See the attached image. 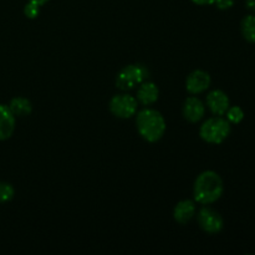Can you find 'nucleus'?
Masks as SVG:
<instances>
[{
  "label": "nucleus",
  "instance_id": "20e7f679",
  "mask_svg": "<svg viewBox=\"0 0 255 255\" xmlns=\"http://www.w3.org/2000/svg\"><path fill=\"white\" fill-rule=\"evenodd\" d=\"M148 70L142 64H131L125 66L116 76V86L122 91H128L139 86L148 77Z\"/></svg>",
  "mask_w": 255,
  "mask_h": 255
},
{
  "label": "nucleus",
  "instance_id": "f8f14e48",
  "mask_svg": "<svg viewBox=\"0 0 255 255\" xmlns=\"http://www.w3.org/2000/svg\"><path fill=\"white\" fill-rule=\"evenodd\" d=\"M159 90L154 82L144 81L139 85L137 90V101L144 106L153 105L158 100Z\"/></svg>",
  "mask_w": 255,
  "mask_h": 255
},
{
  "label": "nucleus",
  "instance_id": "39448f33",
  "mask_svg": "<svg viewBox=\"0 0 255 255\" xmlns=\"http://www.w3.org/2000/svg\"><path fill=\"white\" fill-rule=\"evenodd\" d=\"M138 101L128 94L115 95L110 101V111L119 119H131L137 114Z\"/></svg>",
  "mask_w": 255,
  "mask_h": 255
},
{
  "label": "nucleus",
  "instance_id": "dca6fc26",
  "mask_svg": "<svg viewBox=\"0 0 255 255\" xmlns=\"http://www.w3.org/2000/svg\"><path fill=\"white\" fill-rule=\"evenodd\" d=\"M14 187L7 182H0V203H6L14 198Z\"/></svg>",
  "mask_w": 255,
  "mask_h": 255
},
{
  "label": "nucleus",
  "instance_id": "7ed1b4c3",
  "mask_svg": "<svg viewBox=\"0 0 255 255\" xmlns=\"http://www.w3.org/2000/svg\"><path fill=\"white\" fill-rule=\"evenodd\" d=\"M232 132L231 122L223 116H214L203 122L199 128V136L204 142L211 144H221Z\"/></svg>",
  "mask_w": 255,
  "mask_h": 255
},
{
  "label": "nucleus",
  "instance_id": "412c9836",
  "mask_svg": "<svg viewBox=\"0 0 255 255\" xmlns=\"http://www.w3.org/2000/svg\"><path fill=\"white\" fill-rule=\"evenodd\" d=\"M29 1L35 2V4H37V5H40V6H42V5L46 4V2L49 1V0H29Z\"/></svg>",
  "mask_w": 255,
  "mask_h": 255
},
{
  "label": "nucleus",
  "instance_id": "f3484780",
  "mask_svg": "<svg viewBox=\"0 0 255 255\" xmlns=\"http://www.w3.org/2000/svg\"><path fill=\"white\" fill-rule=\"evenodd\" d=\"M24 14L27 19H35L40 14V5L29 1L24 6Z\"/></svg>",
  "mask_w": 255,
  "mask_h": 255
},
{
  "label": "nucleus",
  "instance_id": "4468645a",
  "mask_svg": "<svg viewBox=\"0 0 255 255\" xmlns=\"http://www.w3.org/2000/svg\"><path fill=\"white\" fill-rule=\"evenodd\" d=\"M241 31L244 40L249 44H255V15L249 14L242 19Z\"/></svg>",
  "mask_w": 255,
  "mask_h": 255
},
{
  "label": "nucleus",
  "instance_id": "6e6552de",
  "mask_svg": "<svg viewBox=\"0 0 255 255\" xmlns=\"http://www.w3.org/2000/svg\"><path fill=\"white\" fill-rule=\"evenodd\" d=\"M207 106L214 116H224L231 106L228 95L222 90H213L207 95Z\"/></svg>",
  "mask_w": 255,
  "mask_h": 255
},
{
  "label": "nucleus",
  "instance_id": "1a4fd4ad",
  "mask_svg": "<svg viewBox=\"0 0 255 255\" xmlns=\"http://www.w3.org/2000/svg\"><path fill=\"white\" fill-rule=\"evenodd\" d=\"M206 115V106L203 102L196 96H191L183 104V116L187 121L197 124Z\"/></svg>",
  "mask_w": 255,
  "mask_h": 255
},
{
  "label": "nucleus",
  "instance_id": "0eeeda50",
  "mask_svg": "<svg viewBox=\"0 0 255 255\" xmlns=\"http://www.w3.org/2000/svg\"><path fill=\"white\" fill-rule=\"evenodd\" d=\"M211 75L203 70H194L188 75L186 81V89L189 94L199 95L207 91L211 86Z\"/></svg>",
  "mask_w": 255,
  "mask_h": 255
},
{
  "label": "nucleus",
  "instance_id": "a211bd4d",
  "mask_svg": "<svg viewBox=\"0 0 255 255\" xmlns=\"http://www.w3.org/2000/svg\"><path fill=\"white\" fill-rule=\"evenodd\" d=\"M213 5L219 10H228L234 5V0H216Z\"/></svg>",
  "mask_w": 255,
  "mask_h": 255
},
{
  "label": "nucleus",
  "instance_id": "aec40b11",
  "mask_svg": "<svg viewBox=\"0 0 255 255\" xmlns=\"http://www.w3.org/2000/svg\"><path fill=\"white\" fill-rule=\"evenodd\" d=\"M246 6L248 10L255 12V0H246Z\"/></svg>",
  "mask_w": 255,
  "mask_h": 255
},
{
  "label": "nucleus",
  "instance_id": "2eb2a0df",
  "mask_svg": "<svg viewBox=\"0 0 255 255\" xmlns=\"http://www.w3.org/2000/svg\"><path fill=\"white\" fill-rule=\"evenodd\" d=\"M227 120L231 122V125H238L243 121L244 111L239 106H229V109L226 112Z\"/></svg>",
  "mask_w": 255,
  "mask_h": 255
},
{
  "label": "nucleus",
  "instance_id": "f03ea898",
  "mask_svg": "<svg viewBox=\"0 0 255 255\" xmlns=\"http://www.w3.org/2000/svg\"><path fill=\"white\" fill-rule=\"evenodd\" d=\"M137 131L147 142H158L166 132V121L161 112L153 109H144L136 116Z\"/></svg>",
  "mask_w": 255,
  "mask_h": 255
},
{
  "label": "nucleus",
  "instance_id": "9b49d317",
  "mask_svg": "<svg viewBox=\"0 0 255 255\" xmlns=\"http://www.w3.org/2000/svg\"><path fill=\"white\" fill-rule=\"evenodd\" d=\"M197 207L196 203L191 199H184V201L178 202L173 209V218L177 223L187 224L193 219L196 216Z\"/></svg>",
  "mask_w": 255,
  "mask_h": 255
},
{
  "label": "nucleus",
  "instance_id": "f257e3e1",
  "mask_svg": "<svg viewBox=\"0 0 255 255\" xmlns=\"http://www.w3.org/2000/svg\"><path fill=\"white\" fill-rule=\"evenodd\" d=\"M224 192V183L222 177L214 171H204L197 177L193 187L194 201L203 206L218 201Z\"/></svg>",
  "mask_w": 255,
  "mask_h": 255
},
{
  "label": "nucleus",
  "instance_id": "9d476101",
  "mask_svg": "<svg viewBox=\"0 0 255 255\" xmlns=\"http://www.w3.org/2000/svg\"><path fill=\"white\" fill-rule=\"evenodd\" d=\"M15 131V116L7 105L0 104V141H6Z\"/></svg>",
  "mask_w": 255,
  "mask_h": 255
},
{
  "label": "nucleus",
  "instance_id": "6ab92c4d",
  "mask_svg": "<svg viewBox=\"0 0 255 255\" xmlns=\"http://www.w3.org/2000/svg\"><path fill=\"white\" fill-rule=\"evenodd\" d=\"M191 1L197 5H213L216 0H191Z\"/></svg>",
  "mask_w": 255,
  "mask_h": 255
},
{
  "label": "nucleus",
  "instance_id": "ddd939ff",
  "mask_svg": "<svg viewBox=\"0 0 255 255\" xmlns=\"http://www.w3.org/2000/svg\"><path fill=\"white\" fill-rule=\"evenodd\" d=\"M9 109L15 117H25L31 114L32 105L30 100L25 97H14L10 101Z\"/></svg>",
  "mask_w": 255,
  "mask_h": 255
},
{
  "label": "nucleus",
  "instance_id": "423d86ee",
  "mask_svg": "<svg viewBox=\"0 0 255 255\" xmlns=\"http://www.w3.org/2000/svg\"><path fill=\"white\" fill-rule=\"evenodd\" d=\"M197 219L199 227L209 234H218L224 227V221L221 214L209 207H203L199 209Z\"/></svg>",
  "mask_w": 255,
  "mask_h": 255
}]
</instances>
